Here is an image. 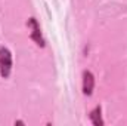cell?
Masks as SVG:
<instances>
[{"instance_id": "3", "label": "cell", "mask_w": 127, "mask_h": 126, "mask_svg": "<svg viewBox=\"0 0 127 126\" xmlns=\"http://www.w3.org/2000/svg\"><path fill=\"white\" fill-rule=\"evenodd\" d=\"M93 89H95V76L92 71L86 70L83 73V94L90 96L93 94Z\"/></svg>"}, {"instance_id": "4", "label": "cell", "mask_w": 127, "mask_h": 126, "mask_svg": "<svg viewBox=\"0 0 127 126\" xmlns=\"http://www.w3.org/2000/svg\"><path fill=\"white\" fill-rule=\"evenodd\" d=\"M102 108L100 105L95 107L92 111H90V122L93 123L95 126H103V120H102Z\"/></svg>"}, {"instance_id": "1", "label": "cell", "mask_w": 127, "mask_h": 126, "mask_svg": "<svg viewBox=\"0 0 127 126\" xmlns=\"http://www.w3.org/2000/svg\"><path fill=\"white\" fill-rule=\"evenodd\" d=\"M12 67H13L12 52L6 46H0V76L3 79H7L12 73Z\"/></svg>"}, {"instance_id": "2", "label": "cell", "mask_w": 127, "mask_h": 126, "mask_svg": "<svg viewBox=\"0 0 127 126\" xmlns=\"http://www.w3.org/2000/svg\"><path fill=\"white\" fill-rule=\"evenodd\" d=\"M27 25H28V28H31V34H30L31 40L35 42V45H37V46L44 48V39H43V36H41L40 25H38L37 19H35V18H30V19L27 21Z\"/></svg>"}]
</instances>
